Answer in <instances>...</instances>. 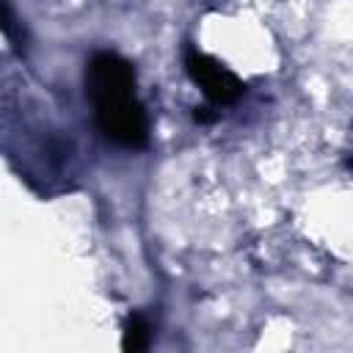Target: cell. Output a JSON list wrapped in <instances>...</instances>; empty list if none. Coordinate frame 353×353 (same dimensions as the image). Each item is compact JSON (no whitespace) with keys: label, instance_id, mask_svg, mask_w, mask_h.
Instances as JSON below:
<instances>
[{"label":"cell","instance_id":"3","mask_svg":"<svg viewBox=\"0 0 353 353\" xmlns=\"http://www.w3.org/2000/svg\"><path fill=\"white\" fill-rule=\"evenodd\" d=\"M152 345V323L141 312H130L121 323V350L141 353Z\"/></svg>","mask_w":353,"mask_h":353},{"label":"cell","instance_id":"4","mask_svg":"<svg viewBox=\"0 0 353 353\" xmlns=\"http://www.w3.org/2000/svg\"><path fill=\"white\" fill-rule=\"evenodd\" d=\"M347 168H350V171H353V157H350V160H347Z\"/></svg>","mask_w":353,"mask_h":353},{"label":"cell","instance_id":"1","mask_svg":"<svg viewBox=\"0 0 353 353\" xmlns=\"http://www.w3.org/2000/svg\"><path fill=\"white\" fill-rule=\"evenodd\" d=\"M85 97L99 132L121 149L149 146V116L135 91V66L116 50H97L83 69Z\"/></svg>","mask_w":353,"mask_h":353},{"label":"cell","instance_id":"2","mask_svg":"<svg viewBox=\"0 0 353 353\" xmlns=\"http://www.w3.org/2000/svg\"><path fill=\"white\" fill-rule=\"evenodd\" d=\"M182 63H185V72L193 80V85L204 94V99L212 108H229L245 97V80L234 69H229L223 61H218L215 55L188 44Z\"/></svg>","mask_w":353,"mask_h":353}]
</instances>
